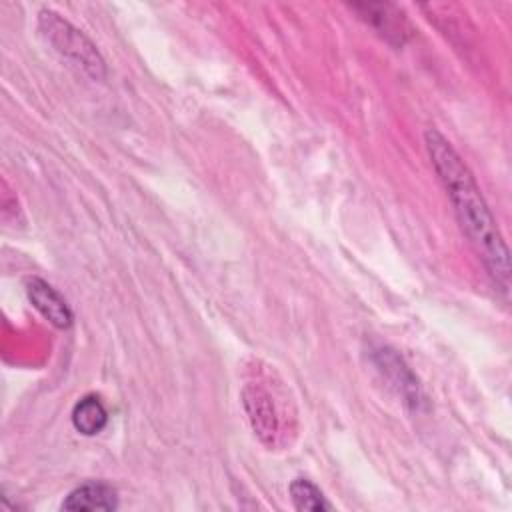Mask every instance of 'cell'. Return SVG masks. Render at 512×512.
Returning <instances> with one entry per match:
<instances>
[{
	"instance_id": "obj_1",
	"label": "cell",
	"mask_w": 512,
	"mask_h": 512,
	"mask_svg": "<svg viewBox=\"0 0 512 512\" xmlns=\"http://www.w3.org/2000/svg\"><path fill=\"white\" fill-rule=\"evenodd\" d=\"M430 162L454 206L460 230L480 256L492 282L508 292L510 288V254L508 246L496 226V220L462 156L436 130L424 134Z\"/></svg>"
},
{
	"instance_id": "obj_2",
	"label": "cell",
	"mask_w": 512,
	"mask_h": 512,
	"mask_svg": "<svg viewBox=\"0 0 512 512\" xmlns=\"http://www.w3.org/2000/svg\"><path fill=\"white\" fill-rule=\"evenodd\" d=\"M38 26L44 38L60 52L64 58L72 60L78 68H82L92 78L100 80L106 74L104 58L100 56L98 48L86 38L76 26L64 20L60 14L52 10H42L38 18Z\"/></svg>"
},
{
	"instance_id": "obj_3",
	"label": "cell",
	"mask_w": 512,
	"mask_h": 512,
	"mask_svg": "<svg viewBox=\"0 0 512 512\" xmlns=\"http://www.w3.org/2000/svg\"><path fill=\"white\" fill-rule=\"evenodd\" d=\"M352 8L360 14V18L370 24L382 38L404 44V40L410 34V24L400 12L398 6L388 2H364V4H352Z\"/></svg>"
},
{
	"instance_id": "obj_4",
	"label": "cell",
	"mask_w": 512,
	"mask_h": 512,
	"mask_svg": "<svg viewBox=\"0 0 512 512\" xmlns=\"http://www.w3.org/2000/svg\"><path fill=\"white\" fill-rule=\"evenodd\" d=\"M26 294L34 308L56 328H68L72 324V312L66 300L42 278H28Z\"/></svg>"
},
{
	"instance_id": "obj_5",
	"label": "cell",
	"mask_w": 512,
	"mask_h": 512,
	"mask_svg": "<svg viewBox=\"0 0 512 512\" xmlns=\"http://www.w3.org/2000/svg\"><path fill=\"white\" fill-rule=\"evenodd\" d=\"M64 510H116L118 508V496L116 490L104 482H86L78 488H74L66 500L62 502Z\"/></svg>"
},
{
	"instance_id": "obj_6",
	"label": "cell",
	"mask_w": 512,
	"mask_h": 512,
	"mask_svg": "<svg viewBox=\"0 0 512 512\" xmlns=\"http://www.w3.org/2000/svg\"><path fill=\"white\" fill-rule=\"evenodd\" d=\"M244 404L258 436L262 440H272L274 434L278 432V424H276V414H274V406L268 392L262 388L250 386L244 390Z\"/></svg>"
},
{
	"instance_id": "obj_7",
	"label": "cell",
	"mask_w": 512,
	"mask_h": 512,
	"mask_svg": "<svg viewBox=\"0 0 512 512\" xmlns=\"http://www.w3.org/2000/svg\"><path fill=\"white\" fill-rule=\"evenodd\" d=\"M108 422V412L98 396H84L74 404L72 424L84 436L98 434Z\"/></svg>"
},
{
	"instance_id": "obj_8",
	"label": "cell",
	"mask_w": 512,
	"mask_h": 512,
	"mask_svg": "<svg viewBox=\"0 0 512 512\" xmlns=\"http://www.w3.org/2000/svg\"><path fill=\"white\" fill-rule=\"evenodd\" d=\"M290 496L296 506V510H308V512H320V510H330V502L324 498L320 488L312 484L306 478H296L290 484Z\"/></svg>"
}]
</instances>
